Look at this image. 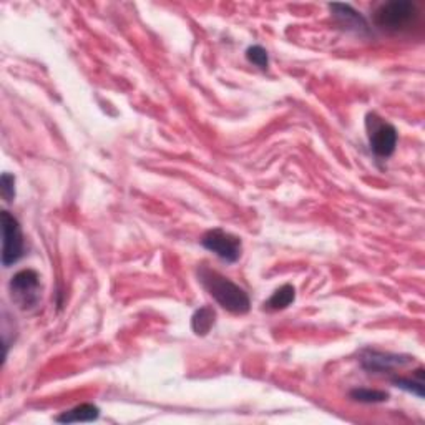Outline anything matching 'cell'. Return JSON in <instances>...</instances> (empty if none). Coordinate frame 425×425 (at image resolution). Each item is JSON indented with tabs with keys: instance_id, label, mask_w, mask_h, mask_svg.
Wrapping results in <instances>:
<instances>
[{
	"instance_id": "8992f818",
	"label": "cell",
	"mask_w": 425,
	"mask_h": 425,
	"mask_svg": "<svg viewBox=\"0 0 425 425\" xmlns=\"http://www.w3.org/2000/svg\"><path fill=\"white\" fill-rule=\"evenodd\" d=\"M2 264L9 268V266L16 264L23 256L22 228L9 211H2Z\"/></svg>"
},
{
	"instance_id": "8fae6325",
	"label": "cell",
	"mask_w": 425,
	"mask_h": 425,
	"mask_svg": "<svg viewBox=\"0 0 425 425\" xmlns=\"http://www.w3.org/2000/svg\"><path fill=\"white\" fill-rule=\"evenodd\" d=\"M294 299H296L294 286L284 284V286H281L279 289H276L273 293V296H271V298L266 301L264 309H269V311L286 309L288 306H291L294 303Z\"/></svg>"
},
{
	"instance_id": "ba28073f",
	"label": "cell",
	"mask_w": 425,
	"mask_h": 425,
	"mask_svg": "<svg viewBox=\"0 0 425 425\" xmlns=\"http://www.w3.org/2000/svg\"><path fill=\"white\" fill-rule=\"evenodd\" d=\"M330 11H333L334 17L338 18L340 26L353 28V31H367V23H365L364 17L359 16L357 12L354 11L350 6H345V4H330Z\"/></svg>"
},
{
	"instance_id": "52a82bcc",
	"label": "cell",
	"mask_w": 425,
	"mask_h": 425,
	"mask_svg": "<svg viewBox=\"0 0 425 425\" xmlns=\"http://www.w3.org/2000/svg\"><path fill=\"white\" fill-rule=\"evenodd\" d=\"M410 355H399L389 353H377V350H365L360 364L369 372H389L395 367H404L412 362Z\"/></svg>"
},
{
	"instance_id": "30bf717a",
	"label": "cell",
	"mask_w": 425,
	"mask_h": 425,
	"mask_svg": "<svg viewBox=\"0 0 425 425\" xmlns=\"http://www.w3.org/2000/svg\"><path fill=\"white\" fill-rule=\"evenodd\" d=\"M216 323V313L210 306H203L193 314L191 328L198 335H206Z\"/></svg>"
},
{
	"instance_id": "9c48e42d",
	"label": "cell",
	"mask_w": 425,
	"mask_h": 425,
	"mask_svg": "<svg viewBox=\"0 0 425 425\" xmlns=\"http://www.w3.org/2000/svg\"><path fill=\"white\" fill-rule=\"evenodd\" d=\"M100 415V409L93 404H82L73 407L68 412H63L62 415L55 417V422L60 424H72V422H93Z\"/></svg>"
},
{
	"instance_id": "7a4b0ae2",
	"label": "cell",
	"mask_w": 425,
	"mask_h": 425,
	"mask_svg": "<svg viewBox=\"0 0 425 425\" xmlns=\"http://www.w3.org/2000/svg\"><path fill=\"white\" fill-rule=\"evenodd\" d=\"M417 18V9L409 0H394L382 4L374 12V23L382 31L399 32L412 26Z\"/></svg>"
},
{
	"instance_id": "5b68a950",
	"label": "cell",
	"mask_w": 425,
	"mask_h": 425,
	"mask_svg": "<svg viewBox=\"0 0 425 425\" xmlns=\"http://www.w3.org/2000/svg\"><path fill=\"white\" fill-rule=\"evenodd\" d=\"M201 244L211 253H215L218 258L228 261V263H236L241 258V240L238 236L228 233V231L215 228L206 231L201 238Z\"/></svg>"
},
{
	"instance_id": "6da1fadb",
	"label": "cell",
	"mask_w": 425,
	"mask_h": 425,
	"mask_svg": "<svg viewBox=\"0 0 425 425\" xmlns=\"http://www.w3.org/2000/svg\"><path fill=\"white\" fill-rule=\"evenodd\" d=\"M198 276H200L203 288L212 296V299L223 309L233 314H246L251 309V301L246 291L241 289L233 281L225 278L223 274H220L218 271L201 266L200 271H198Z\"/></svg>"
},
{
	"instance_id": "9a60e30c",
	"label": "cell",
	"mask_w": 425,
	"mask_h": 425,
	"mask_svg": "<svg viewBox=\"0 0 425 425\" xmlns=\"http://www.w3.org/2000/svg\"><path fill=\"white\" fill-rule=\"evenodd\" d=\"M0 185H2L4 200L7 203H12L14 198H16V176L11 175V173H4Z\"/></svg>"
},
{
	"instance_id": "5bb4252c",
	"label": "cell",
	"mask_w": 425,
	"mask_h": 425,
	"mask_svg": "<svg viewBox=\"0 0 425 425\" xmlns=\"http://www.w3.org/2000/svg\"><path fill=\"white\" fill-rule=\"evenodd\" d=\"M246 57H248V60L251 63H254L256 67L263 68V70H264V68H268V65H269L268 52H266L261 45L249 47L248 50H246Z\"/></svg>"
},
{
	"instance_id": "4fadbf2b",
	"label": "cell",
	"mask_w": 425,
	"mask_h": 425,
	"mask_svg": "<svg viewBox=\"0 0 425 425\" xmlns=\"http://www.w3.org/2000/svg\"><path fill=\"white\" fill-rule=\"evenodd\" d=\"M350 399L360 404H379L385 402L389 399V394L384 390H374V389H354L350 390Z\"/></svg>"
},
{
	"instance_id": "7c38bea8",
	"label": "cell",
	"mask_w": 425,
	"mask_h": 425,
	"mask_svg": "<svg viewBox=\"0 0 425 425\" xmlns=\"http://www.w3.org/2000/svg\"><path fill=\"white\" fill-rule=\"evenodd\" d=\"M392 384L395 387L407 390V392H412L417 395V397H424V369L415 370V379L412 377H399L392 379Z\"/></svg>"
},
{
	"instance_id": "3957f363",
	"label": "cell",
	"mask_w": 425,
	"mask_h": 425,
	"mask_svg": "<svg viewBox=\"0 0 425 425\" xmlns=\"http://www.w3.org/2000/svg\"><path fill=\"white\" fill-rule=\"evenodd\" d=\"M365 127H367L369 145L374 155L379 158L392 156L395 146H397V130H395V127L379 118L375 113H369Z\"/></svg>"
},
{
	"instance_id": "277c9868",
	"label": "cell",
	"mask_w": 425,
	"mask_h": 425,
	"mask_svg": "<svg viewBox=\"0 0 425 425\" xmlns=\"http://www.w3.org/2000/svg\"><path fill=\"white\" fill-rule=\"evenodd\" d=\"M12 299L22 309L36 308L41 301V276L33 269H23L14 276L11 281Z\"/></svg>"
}]
</instances>
